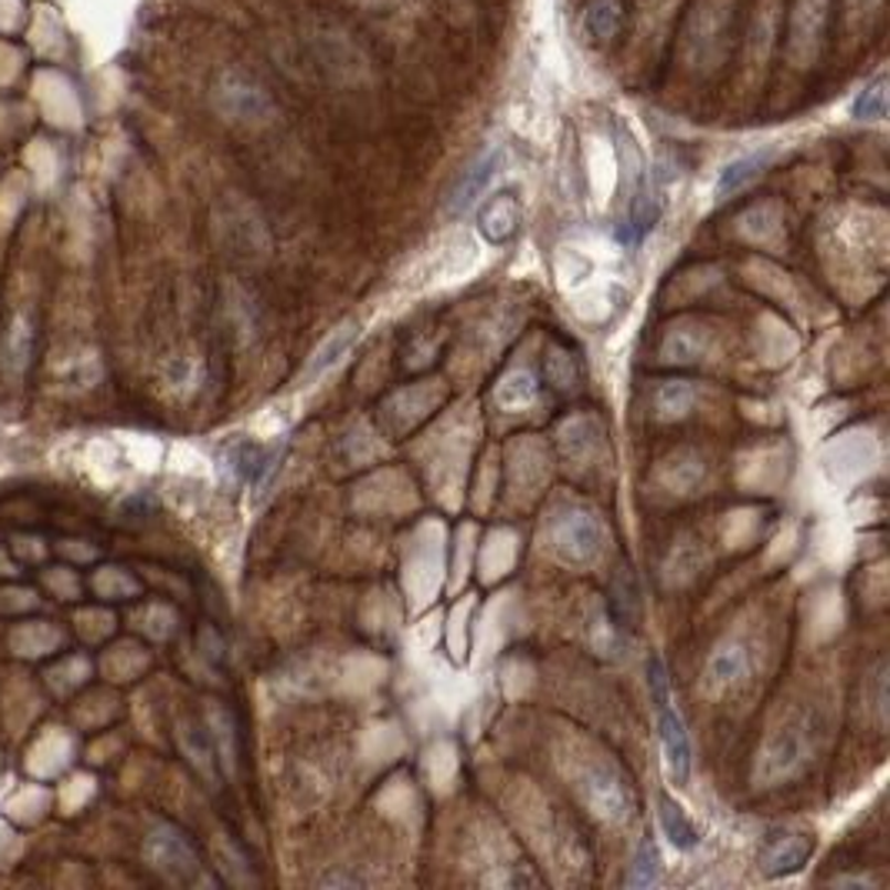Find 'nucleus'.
Here are the masks:
<instances>
[{
  "mask_svg": "<svg viewBox=\"0 0 890 890\" xmlns=\"http://www.w3.org/2000/svg\"><path fill=\"white\" fill-rule=\"evenodd\" d=\"M647 687H650V700L657 710V731H660V744H664L667 777L680 787L690 781V738H687L684 718L670 707V680H667L660 657L647 660Z\"/></svg>",
  "mask_w": 890,
  "mask_h": 890,
  "instance_id": "f257e3e1",
  "label": "nucleus"
},
{
  "mask_svg": "<svg viewBox=\"0 0 890 890\" xmlns=\"http://www.w3.org/2000/svg\"><path fill=\"white\" fill-rule=\"evenodd\" d=\"M551 551L558 554V561L571 564V568H591L601 551H604V527L601 520L584 510V507H571L554 513L551 520Z\"/></svg>",
  "mask_w": 890,
  "mask_h": 890,
  "instance_id": "f03ea898",
  "label": "nucleus"
},
{
  "mask_svg": "<svg viewBox=\"0 0 890 890\" xmlns=\"http://www.w3.org/2000/svg\"><path fill=\"white\" fill-rule=\"evenodd\" d=\"M147 857H150V863L163 873V877H170L173 883H198V880H204V873H201V860H198V854H194V847H191V840L177 830V827H157L150 837H147Z\"/></svg>",
  "mask_w": 890,
  "mask_h": 890,
  "instance_id": "7ed1b4c3",
  "label": "nucleus"
},
{
  "mask_svg": "<svg viewBox=\"0 0 890 890\" xmlns=\"http://www.w3.org/2000/svg\"><path fill=\"white\" fill-rule=\"evenodd\" d=\"M804 761H807V738H804L801 728L787 724V728L774 731V734L764 741V751H761V757H757L754 781H761L764 787L781 784V781H787L794 771H801Z\"/></svg>",
  "mask_w": 890,
  "mask_h": 890,
  "instance_id": "20e7f679",
  "label": "nucleus"
},
{
  "mask_svg": "<svg viewBox=\"0 0 890 890\" xmlns=\"http://www.w3.org/2000/svg\"><path fill=\"white\" fill-rule=\"evenodd\" d=\"M581 791H584L591 810L601 814L604 820H624L631 814V794L624 787V777L607 764L591 767L584 784H581Z\"/></svg>",
  "mask_w": 890,
  "mask_h": 890,
  "instance_id": "39448f33",
  "label": "nucleus"
},
{
  "mask_svg": "<svg viewBox=\"0 0 890 890\" xmlns=\"http://www.w3.org/2000/svg\"><path fill=\"white\" fill-rule=\"evenodd\" d=\"M810 854H814V840L807 834H771V840L761 850V863H764V873L781 877V873L801 870Z\"/></svg>",
  "mask_w": 890,
  "mask_h": 890,
  "instance_id": "423d86ee",
  "label": "nucleus"
},
{
  "mask_svg": "<svg viewBox=\"0 0 890 890\" xmlns=\"http://www.w3.org/2000/svg\"><path fill=\"white\" fill-rule=\"evenodd\" d=\"M824 0H801L794 11V28H791V57L794 64H807L817 47V34L824 24Z\"/></svg>",
  "mask_w": 890,
  "mask_h": 890,
  "instance_id": "0eeeda50",
  "label": "nucleus"
},
{
  "mask_svg": "<svg viewBox=\"0 0 890 890\" xmlns=\"http://www.w3.org/2000/svg\"><path fill=\"white\" fill-rule=\"evenodd\" d=\"M221 110L224 114H231L234 120H267L271 117V97L261 91V87H254L251 81H224V97H221Z\"/></svg>",
  "mask_w": 890,
  "mask_h": 890,
  "instance_id": "6e6552de",
  "label": "nucleus"
},
{
  "mask_svg": "<svg viewBox=\"0 0 890 890\" xmlns=\"http://www.w3.org/2000/svg\"><path fill=\"white\" fill-rule=\"evenodd\" d=\"M31 350H34V327L28 317H14L4 340H0V371L18 381L31 364Z\"/></svg>",
  "mask_w": 890,
  "mask_h": 890,
  "instance_id": "1a4fd4ad",
  "label": "nucleus"
},
{
  "mask_svg": "<svg viewBox=\"0 0 890 890\" xmlns=\"http://www.w3.org/2000/svg\"><path fill=\"white\" fill-rule=\"evenodd\" d=\"M748 667H751V660H748L744 644L728 640V644H721L714 654H710V660H707V687L721 693V690L734 687L741 677H748Z\"/></svg>",
  "mask_w": 890,
  "mask_h": 890,
  "instance_id": "9d476101",
  "label": "nucleus"
},
{
  "mask_svg": "<svg viewBox=\"0 0 890 890\" xmlns=\"http://www.w3.org/2000/svg\"><path fill=\"white\" fill-rule=\"evenodd\" d=\"M358 337H361V327H358V324H347V327H340V330H337V333H333V337H330V340H327V343H324V347L314 353V361L307 364V371H304V378H300V381H304V384H314L320 374H327L333 364H340V358H343V353L353 347V340H358Z\"/></svg>",
  "mask_w": 890,
  "mask_h": 890,
  "instance_id": "9b49d317",
  "label": "nucleus"
},
{
  "mask_svg": "<svg viewBox=\"0 0 890 890\" xmlns=\"http://www.w3.org/2000/svg\"><path fill=\"white\" fill-rule=\"evenodd\" d=\"M480 231H484L487 241H497V244L507 241L517 231V204H513L510 194H497L487 204V211L480 214Z\"/></svg>",
  "mask_w": 890,
  "mask_h": 890,
  "instance_id": "f8f14e48",
  "label": "nucleus"
},
{
  "mask_svg": "<svg viewBox=\"0 0 890 890\" xmlns=\"http://www.w3.org/2000/svg\"><path fill=\"white\" fill-rule=\"evenodd\" d=\"M660 830L667 834V840L677 847V850H693L700 844V830L690 824V817L674 804V801H660Z\"/></svg>",
  "mask_w": 890,
  "mask_h": 890,
  "instance_id": "ddd939ff",
  "label": "nucleus"
},
{
  "mask_svg": "<svg viewBox=\"0 0 890 890\" xmlns=\"http://www.w3.org/2000/svg\"><path fill=\"white\" fill-rule=\"evenodd\" d=\"M767 167V153H751V157H741V160H731L721 177H718V198H728V194H738L748 181Z\"/></svg>",
  "mask_w": 890,
  "mask_h": 890,
  "instance_id": "4468645a",
  "label": "nucleus"
},
{
  "mask_svg": "<svg viewBox=\"0 0 890 890\" xmlns=\"http://www.w3.org/2000/svg\"><path fill=\"white\" fill-rule=\"evenodd\" d=\"M497 167H500V150H494V153H487L467 177H464V184H460V191L454 194V211H464V208H470L474 201H477V194L490 184V177L497 173Z\"/></svg>",
  "mask_w": 890,
  "mask_h": 890,
  "instance_id": "2eb2a0df",
  "label": "nucleus"
},
{
  "mask_svg": "<svg viewBox=\"0 0 890 890\" xmlns=\"http://www.w3.org/2000/svg\"><path fill=\"white\" fill-rule=\"evenodd\" d=\"M621 18H624V11H621L617 0H591L587 11H584V28L591 31V38L611 41L621 28Z\"/></svg>",
  "mask_w": 890,
  "mask_h": 890,
  "instance_id": "dca6fc26",
  "label": "nucleus"
},
{
  "mask_svg": "<svg viewBox=\"0 0 890 890\" xmlns=\"http://www.w3.org/2000/svg\"><path fill=\"white\" fill-rule=\"evenodd\" d=\"M657 877H660V854H657V844L650 837H644L637 854H634L627 887H650V883H657Z\"/></svg>",
  "mask_w": 890,
  "mask_h": 890,
  "instance_id": "f3484780",
  "label": "nucleus"
},
{
  "mask_svg": "<svg viewBox=\"0 0 890 890\" xmlns=\"http://www.w3.org/2000/svg\"><path fill=\"white\" fill-rule=\"evenodd\" d=\"M533 394H538V384H533V378L527 371H520V374H510L497 388V404L500 407H523L533 401Z\"/></svg>",
  "mask_w": 890,
  "mask_h": 890,
  "instance_id": "a211bd4d",
  "label": "nucleus"
},
{
  "mask_svg": "<svg viewBox=\"0 0 890 890\" xmlns=\"http://www.w3.org/2000/svg\"><path fill=\"white\" fill-rule=\"evenodd\" d=\"M887 114V81H873L857 100H854V117L857 120H880Z\"/></svg>",
  "mask_w": 890,
  "mask_h": 890,
  "instance_id": "6ab92c4d",
  "label": "nucleus"
},
{
  "mask_svg": "<svg viewBox=\"0 0 890 890\" xmlns=\"http://www.w3.org/2000/svg\"><path fill=\"white\" fill-rule=\"evenodd\" d=\"M690 404H693V391H690V384H664V388L657 391V411H660L664 417H677V414H684Z\"/></svg>",
  "mask_w": 890,
  "mask_h": 890,
  "instance_id": "aec40b11",
  "label": "nucleus"
},
{
  "mask_svg": "<svg viewBox=\"0 0 890 890\" xmlns=\"http://www.w3.org/2000/svg\"><path fill=\"white\" fill-rule=\"evenodd\" d=\"M664 353L670 361H693L700 353V340H693L687 333H670L667 343H664Z\"/></svg>",
  "mask_w": 890,
  "mask_h": 890,
  "instance_id": "412c9836",
  "label": "nucleus"
},
{
  "mask_svg": "<svg viewBox=\"0 0 890 890\" xmlns=\"http://www.w3.org/2000/svg\"><path fill=\"white\" fill-rule=\"evenodd\" d=\"M350 4H358L364 11H394L401 0H350Z\"/></svg>",
  "mask_w": 890,
  "mask_h": 890,
  "instance_id": "4be33fe9",
  "label": "nucleus"
},
{
  "mask_svg": "<svg viewBox=\"0 0 890 890\" xmlns=\"http://www.w3.org/2000/svg\"><path fill=\"white\" fill-rule=\"evenodd\" d=\"M850 8H877V0H847Z\"/></svg>",
  "mask_w": 890,
  "mask_h": 890,
  "instance_id": "5701e85b",
  "label": "nucleus"
},
{
  "mask_svg": "<svg viewBox=\"0 0 890 890\" xmlns=\"http://www.w3.org/2000/svg\"><path fill=\"white\" fill-rule=\"evenodd\" d=\"M327 883H358L353 877H327Z\"/></svg>",
  "mask_w": 890,
  "mask_h": 890,
  "instance_id": "b1692460",
  "label": "nucleus"
}]
</instances>
